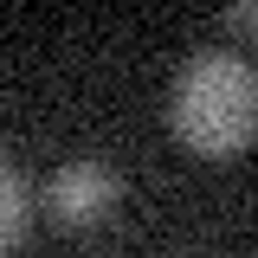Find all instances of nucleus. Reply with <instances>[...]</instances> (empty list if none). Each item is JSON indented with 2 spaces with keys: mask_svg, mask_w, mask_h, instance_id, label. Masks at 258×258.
<instances>
[{
  "mask_svg": "<svg viewBox=\"0 0 258 258\" xmlns=\"http://www.w3.org/2000/svg\"><path fill=\"white\" fill-rule=\"evenodd\" d=\"M168 129L187 155L232 161L258 136V71L239 52H200L168 91Z\"/></svg>",
  "mask_w": 258,
  "mask_h": 258,
  "instance_id": "obj_1",
  "label": "nucleus"
},
{
  "mask_svg": "<svg viewBox=\"0 0 258 258\" xmlns=\"http://www.w3.org/2000/svg\"><path fill=\"white\" fill-rule=\"evenodd\" d=\"M116 194H123V181L103 161H64L52 174V187H45V207H52L58 226H97L116 207Z\"/></svg>",
  "mask_w": 258,
  "mask_h": 258,
  "instance_id": "obj_2",
  "label": "nucleus"
},
{
  "mask_svg": "<svg viewBox=\"0 0 258 258\" xmlns=\"http://www.w3.org/2000/svg\"><path fill=\"white\" fill-rule=\"evenodd\" d=\"M20 239H26V181L0 155V252H13Z\"/></svg>",
  "mask_w": 258,
  "mask_h": 258,
  "instance_id": "obj_3",
  "label": "nucleus"
},
{
  "mask_svg": "<svg viewBox=\"0 0 258 258\" xmlns=\"http://www.w3.org/2000/svg\"><path fill=\"white\" fill-rule=\"evenodd\" d=\"M226 26L245 32V39H258V0H239V7H226Z\"/></svg>",
  "mask_w": 258,
  "mask_h": 258,
  "instance_id": "obj_4",
  "label": "nucleus"
}]
</instances>
